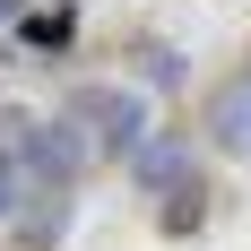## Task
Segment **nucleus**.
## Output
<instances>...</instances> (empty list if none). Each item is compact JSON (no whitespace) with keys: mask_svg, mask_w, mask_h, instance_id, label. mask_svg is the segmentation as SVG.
Segmentation results:
<instances>
[{"mask_svg":"<svg viewBox=\"0 0 251 251\" xmlns=\"http://www.w3.org/2000/svg\"><path fill=\"white\" fill-rule=\"evenodd\" d=\"M9 148H18V174L35 200H70L78 174L96 165V148H87V130L70 122V113H52V122H18L9 130Z\"/></svg>","mask_w":251,"mask_h":251,"instance_id":"obj_1","label":"nucleus"},{"mask_svg":"<svg viewBox=\"0 0 251 251\" xmlns=\"http://www.w3.org/2000/svg\"><path fill=\"white\" fill-rule=\"evenodd\" d=\"M61 113L87 130L96 156H139L148 148V96H139V87H70Z\"/></svg>","mask_w":251,"mask_h":251,"instance_id":"obj_2","label":"nucleus"},{"mask_svg":"<svg viewBox=\"0 0 251 251\" xmlns=\"http://www.w3.org/2000/svg\"><path fill=\"white\" fill-rule=\"evenodd\" d=\"M130 182H139V200H174L182 182H200V156H191V139H174V130H165V139H148V148L130 156Z\"/></svg>","mask_w":251,"mask_h":251,"instance_id":"obj_3","label":"nucleus"},{"mask_svg":"<svg viewBox=\"0 0 251 251\" xmlns=\"http://www.w3.org/2000/svg\"><path fill=\"white\" fill-rule=\"evenodd\" d=\"M200 122H208V148H217V156H251V78H243V70L208 87Z\"/></svg>","mask_w":251,"mask_h":251,"instance_id":"obj_4","label":"nucleus"},{"mask_svg":"<svg viewBox=\"0 0 251 251\" xmlns=\"http://www.w3.org/2000/svg\"><path fill=\"white\" fill-rule=\"evenodd\" d=\"M18 200H26V174H18V148L0 139V226L18 217Z\"/></svg>","mask_w":251,"mask_h":251,"instance_id":"obj_5","label":"nucleus"},{"mask_svg":"<svg viewBox=\"0 0 251 251\" xmlns=\"http://www.w3.org/2000/svg\"><path fill=\"white\" fill-rule=\"evenodd\" d=\"M191 217H200V182H182L174 200H165V234H200Z\"/></svg>","mask_w":251,"mask_h":251,"instance_id":"obj_6","label":"nucleus"},{"mask_svg":"<svg viewBox=\"0 0 251 251\" xmlns=\"http://www.w3.org/2000/svg\"><path fill=\"white\" fill-rule=\"evenodd\" d=\"M139 61H148L156 87H182V52H174V44H139Z\"/></svg>","mask_w":251,"mask_h":251,"instance_id":"obj_7","label":"nucleus"}]
</instances>
